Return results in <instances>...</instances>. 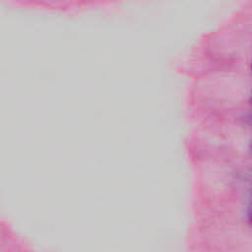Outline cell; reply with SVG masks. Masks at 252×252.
Masks as SVG:
<instances>
[{"mask_svg": "<svg viewBox=\"0 0 252 252\" xmlns=\"http://www.w3.org/2000/svg\"><path fill=\"white\" fill-rule=\"evenodd\" d=\"M246 219H247V221L250 223V225H252V193L246 207Z\"/></svg>", "mask_w": 252, "mask_h": 252, "instance_id": "1", "label": "cell"}, {"mask_svg": "<svg viewBox=\"0 0 252 252\" xmlns=\"http://www.w3.org/2000/svg\"><path fill=\"white\" fill-rule=\"evenodd\" d=\"M249 104L252 106V91H251V94H250V96H249Z\"/></svg>", "mask_w": 252, "mask_h": 252, "instance_id": "2", "label": "cell"}, {"mask_svg": "<svg viewBox=\"0 0 252 252\" xmlns=\"http://www.w3.org/2000/svg\"><path fill=\"white\" fill-rule=\"evenodd\" d=\"M250 148H251V150H252V140H251V142H250Z\"/></svg>", "mask_w": 252, "mask_h": 252, "instance_id": "3", "label": "cell"}, {"mask_svg": "<svg viewBox=\"0 0 252 252\" xmlns=\"http://www.w3.org/2000/svg\"><path fill=\"white\" fill-rule=\"evenodd\" d=\"M250 68H251V71H252V61H251V65H250Z\"/></svg>", "mask_w": 252, "mask_h": 252, "instance_id": "4", "label": "cell"}]
</instances>
